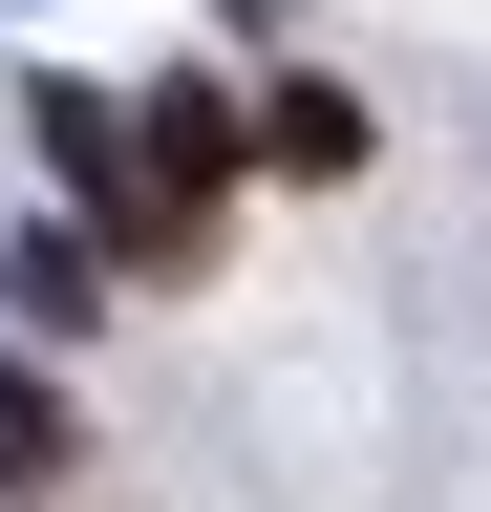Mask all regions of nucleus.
Returning a JSON list of instances; mask_svg holds the SVG:
<instances>
[{
  "label": "nucleus",
  "instance_id": "f257e3e1",
  "mask_svg": "<svg viewBox=\"0 0 491 512\" xmlns=\"http://www.w3.org/2000/svg\"><path fill=\"white\" fill-rule=\"evenodd\" d=\"M257 150H278V171H363V107H342V86H278Z\"/></svg>",
  "mask_w": 491,
  "mask_h": 512
},
{
  "label": "nucleus",
  "instance_id": "f03ea898",
  "mask_svg": "<svg viewBox=\"0 0 491 512\" xmlns=\"http://www.w3.org/2000/svg\"><path fill=\"white\" fill-rule=\"evenodd\" d=\"M0 491H65V406H43L22 363H0Z\"/></svg>",
  "mask_w": 491,
  "mask_h": 512
}]
</instances>
